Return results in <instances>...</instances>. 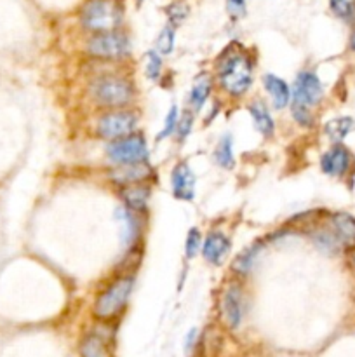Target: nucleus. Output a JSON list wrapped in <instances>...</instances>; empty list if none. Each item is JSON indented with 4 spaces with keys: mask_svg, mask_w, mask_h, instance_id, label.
I'll use <instances>...</instances> for the list:
<instances>
[{
    "mask_svg": "<svg viewBox=\"0 0 355 357\" xmlns=\"http://www.w3.org/2000/svg\"><path fill=\"white\" fill-rule=\"evenodd\" d=\"M219 80L221 86L233 96L246 93L253 82V66L244 52H230L223 56L219 63Z\"/></svg>",
    "mask_w": 355,
    "mask_h": 357,
    "instance_id": "obj_1",
    "label": "nucleus"
},
{
    "mask_svg": "<svg viewBox=\"0 0 355 357\" xmlns=\"http://www.w3.org/2000/svg\"><path fill=\"white\" fill-rule=\"evenodd\" d=\"M322 84L319 77L312 72L299 73L294 84V96H292V115L299 124L310 126L312 115L308 108L312 105H317L322 100Z\"/></svg>",
    "mask_w": 355,
    "mask_h": 357,
    "instance_id": "obj_2",
    "label": "nucleus"
},
{
    "mask_svg": "<svg viewBox=\"0 0 355 357\" xmlns=\"http://www.w3.org/2000/svg\"><path fill=\"white\" fill-rule=\"evenodd\" d=\"M82 24L93 31L106 33L122 21V9L113 0H90L82 9Z\"/></svg>",
    "mask_w": 355,
    "mask_h": 357,
    "instance_id": "obj_3",
    "label": "nucleus"
},
{
    "mask_svg": "<svg viewBox=\"0 0 355 357\" xmlns=\"http://www.w3.org/2000/svg\"><path fill=\"white\" fill-rule=\"evenodd\" d=\"M93 93L104 107H122L131 101L132 86L120 77L104 75L93 84Z\"/></svg>",
    "mask_w": 355,
    "mask_h": 357,
    "instance_id": "obj_4",
    "label": "nucleus"
},
{
    "mask_svg": "<svg viewBox=\"0 0 355 357\" xmlns=\"http://www.w3.org/2000/svg\"><path fill=\"white\" fill-rule=\"evenodd\" d=\"M131 291V278H122L118 279V281H115L113 284L97 298L96 305H94V314H96L97 317H101V319H110V317L117 316V314L124 309Z\"/></svg>",
    "mask_w": 355,
    "mask_h": 357,
    "instance_id": "obj_5",
    "label": "nucleus"
},
{
    "mask_svg": "<svg viewBox=\"0 0 355 357\" xmlns=\"http://www.w3.org/2000/svg\"><path fill=\"white\" fill-rule=\"evenodd\" d=\"M108 157L117 164H139L146 160L148 150L141 136H129V138L115 139L106 149Z\"/></svg>",
    "mask_w": 355,
    "mask_h": 357,
    "instance_id": "obj_6",
    "label": "nucleus"
},
{
    "mask_svg": "<svg viewBox=\"0 0 355 357\" xmlns=\"http://www.w3.org/2000/svg\"><path fill=\"white\" fill-rule=\"evenodd\" d=\"M89 52L96 58L117 59L124 58L129 52V40L125 35L106 31L100 33L89 40Z\"/></svg>",
    "mask_w": 355,
    "mask_h": 357,
    "instance_id": "obj_7",
    "label": "nucleus"
},
{
    "mask_svg": "<svg viewBox=\"0 0 355 357\" xmlns=\"http://www.w3.org/2000/svg\"><path fill=\"white\" fill-rule=\"evenodd\" d=\"M136 128V115L129 112H111L103 115L97 124V132L104 139H120L131 135Z\"/></svg>",
    "mask_w": 355,
    "mask_h": 357,
    "instance_id": "obj_8",
    "label": "nucleus"
},
{
    "mask_svg": "<svg viewBox=\"0 0 355 357\" xmlns=\"http://www.w3.org/2000/svg\"><path fill=\"white\" fill-rule=\"evenodd\" d=\"M244 307H242V293L237 286L226 289V293L223 295L221 300V316L225 321L226 326L230 330H235L239 328L240 321H242Z\"/></svg>",
    "mask_w": 355,
    "mask_h": 357,
    "instance_id": "obj_9",
    "label": "nucleus"
},
{
    "mask_svg": "<svg viewBox=\"0 0 355 357\" xmlns=\"http://www.w3.org/2000/svg\"><path fill=\"white\" fill-rule=\"evenodd\" d=\"M173 192L174 197L181 201H191L195 195V176L187 164H178L173 169Z\"/></svg>",
    "mask_w": 355,
    "mask_h": 357,
    "instance_id": "obj_10",
    "label": "nucleus"
},
{
    "mask_svg": "<svg viewBox=\"0 0 355 357\" xmlns=\"http://www.w3.org/2000/svg\"><path fill=\"white\" fill-rule=\"evenodd\" d=\"M320 166H322L324 173L329 174V176H343L350 167V153L345 146H333L329 152L324 153Z\"/></svg>",
    "mask_w": 355,
    "mask_h": 357,
    "instance_id": "obj_11",
    "label": "nucleus"
},
{
    "mask_svg": "<svg viewBox=\"0 0 355 357\" xmlns=\"http://www.w3.org/2000/svg\"><path fill=\"white\" fill-rule=\"evenodd\" d=\"M334 236L338 237L341 246L354 248L355 246V218L347 213H336L331 220Z\"/></svg>",
    "mask_w": 355,
    "mask_h": 357,
    "instance_id": "obj_12",
    "label": "nucleus"
},
{
    "mask_svg": "<svg viewBox=\"0 0 355 357\" xmlns=\"http://www.w3.org/2000/svg\"><path fill=\"white\" fill-rule=\"evenodd\" d=\"M230 251V241L226 239L223 234H211L205 239L202 253H204L205 260L211 261L212 265H219Z\"/></svg>",
    "mask_w": 355,
    "mask_h": 357,
    "instance_id": "obj_13",
    "label": "nucleus"
},
{
    "mask_svg": "<svg viewBox=\"0 0 355 357\" xmlns=\"http://www.w3.org/2000/svg\"><path fill=\"white\" fill-rule=\"evenodd\" d=\"M150 174V167L145 166L143 162L139 164H120L117 169L111 173L115 181H122L127 185H136L138 181L145 180Z\"/></svg>",
    "mask_w": 355,
    "mask_h": 357,
    "instance_id": "obj_14",
    "label": "nucleus"
},
{
    "mask_svg": "<svg viewBox=\"0 0 355 357\" xmlns=\"http://www.w3.org/2000/svg\"><path fill=\"white\" fill-rule=\"evenodd\" d=\"M265 87L274 98L275 108H284L289 103V87L282 79L275 75H265Z\"/></svg>",
    "mask_w": 355,
    "mask_h": 357,
    "instance_id": "obj_15",
    "label": "nucleus"
},
{
    "mask_svg": "<svg viewBox=\"0 0 355 357\" xmlns=\"http://www.w3.org/2000/svg\"><path fill=\"white\" fill-rule=\"evenodd\" d=\"M122 197H124L125 204L132 209H145L148 204L150 190L143 185H125L122 188Z\"/></svg>",
    "mask_w": 355,
    "mask_h": 357,
    "instance_id": "obj_16",
    "label": "nucleus"
},
{
    "mask_svg": "<svg viewBox=\"0 0 355 357\" xmlns=\"http://www.w3.org/2000/svg\"><path fill=\"white\" fill-rule=\"evenodd\" d=\"M251 117H253L254 124H256V129L265 136H270L274 132V121H271L270 114L265 108L263 103H253L249 107Z\"/></svg>",
    "mask_w": 355,
    "mask_h": 357,
    "instance_id": "obj_17",
    "label": "nucleus"
},
{
    "mask_svg": "<svg viewBox=\"0 0 355 357\" xmlns=\"http://www.w3.org/2000/svg\"><path fill=\"white\" fill-rule=\"evenodd\" d=\"M352 129H354V119L336 117L326 124V135L329 136L333 142H341Z\"/></svg>",
    "mask_w": 355,
    "mask_h": 357,
    "instance_id": "obj_18",
    "label": "nucleus"
},
{
    "mask_svg": "<svg viewBox=\"0 0 355 357\" xmlns=\"http://www.w3.org/2000/svg\"><path fill=\"white\" fill-rule=\"evenodd\" d=\"M80 354L82 357H108V351L104 342L97 335H89L80 345Z\"/></svg>",
    "mask_w": 355,
    "mask_h": 357,
    "instance_id": "obj_19",
    "label": "nucleus"
},
{
    "mask_svg": "<svg viewBox=\"0 0 355 357\" xmlns=\"http://www.w3.org/2000/svg\"><path fill=\"white\" fill-rule=\"evenodd\" d=\"M209 93H211V80H209V77H200V79H197V82H195L190 94L191 107H194L195 110H200L202 105L207 100Z\"/></svg>",
    "mask_w": 355,
    "mask_h": 357,
    "instance_id": "obj_20",
    "label": "nucleus"
},
{
    "mask_svg": "<svg viewBox=\"0 0 355 357\" xmlns=\"http://www.w3.org/2000/svg\"><path fill=\"white\" fill-rule=\"evenodd\" d=\"M214 157H216V162H218L221 167H226V169L233 167L235 159H233V146H232V139H230V136H225V138L218 143Z\"/></svg>",
    "mask_w": 355,
    "mask_h": 357,
    "instance_id": "obj_21",
    "label": "nucleus"
},
{
    "mask_svg": "<svg viewBox=\"0 0 355 357\" xmlns=\"http://www.w3.org/2000/svg\"><path fill=\"white\" fill-rule=\"evenodd\" d=\"M329 6L341 20L352 21L355 17V0H329Z\"/></svg>",
    "mask_w": 355,
    "mask_h": 357,
    "instance_id": "obj_22",
    "label": "nucleus"
},
{
    "mask_svg": "<svg viewBox=\"0 0 355 357\" xmlns=\"http://www.w3.org/2000/svg\"><path fill=\"white\" fill-rule=\"evenodd\" d=\"M256 257H258V246L247 248L246 251H242V253L237 257L235 264H233V268H235L237 272H242V274H246V272L251 271V267H253Z\"/></svg>",
    "mask_w": 355,
    "mask_h": 357,
    "instance_id": "obj_23",
    "label": "nucleus"
},
{
    "mask_svg": "<svg viewBox=\"0 0 355 357\" xmlns=\"http://www.w3.org/2000/svg\"><path fill=\"white\" fill-rule=\"evenodd\" d=\"M174 47V28L167 24L162 31H160L159 38H157V49L162 54H169Z\"/></svg>",
    "mask_w": 355,
    "mask_h": 357,
    "instance_id": "obj_24",
    "label": "nucleus"
},
{
    "mask_svg": "<svg viewBox=\"0 0 355 357\" xmlns=\"http://www.w3.org/2000/svg\"><path fill=\"white\" fill-rule=\"evenodd\" d=\"M167 14H169L171 23L180 24L181 21H183L184 17H187V14H188V7H187V3H183V2H176V3H173V6H171L169 9H167Z\"/></svg>",
    "mask_w": 355,
    "mask_h": 357,
    "instance_id": "obj_25",
    "label": "nucleus"
},
{
    "mask_svg": "<svg viewBox=\"0 0 355 357\" xmlns=\"http://www.w3.org/2000/svg\"><path fill=\"white\" fill-rule=\"evenodd\" d=\"M160 66H162V59L155 51L148 52V63H146V75L150 79H157L160 73Z\"/></svg>",
    "mask_w": 355,
    "mask_h": 357,
    "instance_id": "obj_26",
    "label": "nucleus"
},
{
    "mask_svg": "<svg viewBox=\"0 0 355 357\" xmlns=\"http://www.w3.org/2000/svg\"><path fill=\"white\" fill-rule=\"evenodd\" d=\"M198 248H200V234L197 229H190L187 237V257L194 258L197 255Z\"/></svg>",
    "mask_w": 355,
    "mask_h": 357,
    "instance_id": "obj_27",
    "label": "nucleus"
},
{
    "mask_svg": "<svg viewBox=\"0 0 355 357\" xmlns=\"http://www.w3.org/2000/svg\"><path fill=\"white\" fill-rule=\"evenodd\" d=\"M176 124H178V108L173 107L169 110V114H167L166 128H164L162 132H160V135H159V139H162V138H166V136H169L171 132H173V129L176 128Z\"/></svg>",
    "mask_w": 355,
    "mask_h": 357,
    "instance_id": "obj_28",
    "label": "nucleus"
},
{
    "mask_svg": "<svg viewBox=\"0 0 355 357\" xmlns=\"http://www.w3.org/2000/svg\"><path fill=\"white\" fill-rule=\"evenodd\" d=\"M226 7H228V13L233 17L244 16V13H246V0H226Z\"/></svg>",
    "mask_w": 355,
    "mask_h": 357,
    "instance_id": "obj_29",
    "label": "nucleus"
},
{
    "mask_svg": "<svg viewBox=\"0 0 355 357\" xmlns=\"http://www.w3.org/2000/svg\"><path fill=\"white\" fill-rule=\"evenodd\" d=\"M191 124H194V117H191L190 114H184L183 117H181L180 121H178L176 129H178V132H180L181 138H184V136H187L188 132H190Z\"/></svg>",
    "mask_w": 355,
    "mask_h": 357,
    "instance_id": "obj_30",
    "label": "nucleus"
},
{
    "mask_svg": "<svg viewBox=\"0 0 355 357\" xmlns=\"http://www.w3.org/2000/svg\"><path fill=\"white\" fill-rule=\"evenodd\" d=\"M352 49H354V51H355V35H354V37H352Z\"/></svg>",
    "mask_w": 355,
    "mask_h": 357,
    "instance_id": "obj_31",
    "label": "nucleus"
},
{
    "mask_svg": "<svg viewBox=\"0 0 355 357\" xmlns=\"http://www.w3.org/2000/svg\"><path fill=\"white\" fill-rule=\"evenodd\" d=\"M354 261H355V257H354Z\"/></svg>",
    "mask_w": 355,
    "mask_h": 357,
    "instance_id": "obj_32",
    "label": "nucleus"
},
{
    "mask_svg": "<svg viewBox=\"0 0 355 357\" xmlns=\"http://www.w3.org/2000/svg\"><path fill=\"white\" fill-rule=\"evenodd\" d=\"M139 2H141V0H139Z\"/></svg>",
    "mask_w": 355,
    "mask_h": 357,
    "instance_id": "obj_33",
    "label": "nucleus"
}]
</instances>
